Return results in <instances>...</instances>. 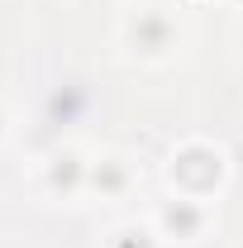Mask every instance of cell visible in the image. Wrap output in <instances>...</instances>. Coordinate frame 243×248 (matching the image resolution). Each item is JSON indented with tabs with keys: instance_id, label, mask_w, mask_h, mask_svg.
<instances>
[{
	"instance_id": "6da1fadb",
	"label": "cell",
	"mask_w": 243,
	"mask_h": 248,
	"mask_svg": "<svg viewBox=\"0 0 243 248\" xmlns=\"http://www.w3.org/2000/svg\"><path fill=\"white\" fill-rule=\"evenodd\" d=\"M124 43L129 53H143V58H167L177 48V19L167 10H134L124 19Z\"/></svg>"
},
{
	"instance_id": "7a4b0ae2",
	"label": "cell",
	"mask_w": 243,
	"mask_h": 248,
	"mask_svg": "<svg viewBox=\"0 0 243 248\" xmlns=\"http://www.w3.org/2000/svg\"><path fill=\"white\" fill-rule=\"evenodd\" d=\"M157 229H162L167 239L196 244V234L205 229V210H200V201H196V196H177V205H167V210L157 215Z\"/></svg>"
},
{
	"instance_id": "3957f363",
	"label": "cell",
	"mask_w": 243,
	"mask_h": 248,
	"mask_svg": "<svg viewBox=\"0 0 243 248\" xmlns=\"http://www.w3.org/2000/svg\"><path fill=\"white\" fill-rule=\"evenodd\" d=\"M0 134H5V120H0Z\"/></svg>"
}]
</instances>
